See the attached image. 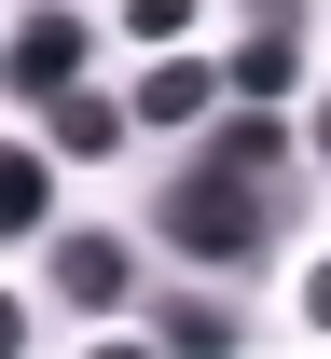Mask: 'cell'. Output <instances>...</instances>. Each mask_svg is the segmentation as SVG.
<instances>
[{"instance_id":"6da1fadb","label":"cell","mask_w":331,"mask_h":359,"mask_svg":"<svg viewBox=\"0 0 331 359\" xmlns=\"http://www.w3.org/2000/svg\"><path fill=\"white\" fill-rule=\"evenodd\" d=\"M152 222H166V249H193V263H262V235H276V194H262V180L248 166H221V152H207V166H180L166 180V208H152Z\"/></svg>"},{"instance_id":"7a4b0ae2","label":"cell","mask_w":331,"mask_h":359,"mask_svg":"<svg viewBox=\"0 0 331 359\" xmlns=\"http://www.w3.org/2000/svg\"><path fill=\"white\" fill-rule=\"evenodd\" d=\"M0 83L14 97H55V83H83V14H28V28H14V42H0Z\"/></svg>"},{"instance_id":"3957f363","label":"cell","mask_w":331,"mask_h":359,"mask_svg":"<svg viewBox=\"0 0 331 359\" xmlns=\"http://www.w3.org/2000/svg\"><path fill=\"white\" fill-rule=\"evenodd\" d=\"M55 290H69V304H97V318H125V304H139L125 235H55Z\"/></svg>"},{"instance_id":"277c9868","label":"cell","mask_w":331,"mask_h":359,"mask_svg":"<svg viewBox=\"0 0 331 359\" xmlns=\"http://www.w3.org/2000/svg\"><path fill=\"white\" fill-rule=\"evenodd\" d=\"M207 97H221V69H207V55H152L125 111H139V125H207Z\"/></svg>"},{"instance_id":"5b68a950","label":"cell","mask_w":331,"mask_h":359,"mask_svg":"<svg viewBox=\"0 0 331 359\" xmlns=\"http://www.w3.org/2000/svg\"><path fill=\"white\" fill-rule=\"evenodd\" d=\"M290 83H304V28H248V42L221 55V97H262V111H276Z\"/></svg>"},{"instance_id":"8992f818","label":"cell","mask_w":331,"mask_h":359,"mask_svg":"<svg viewBox=\"0 0 331 359\" xmlns=\"http://www.w3.org/2000/svg\"><path fill=\"white\" fill-rule=\"evenodd\" d=\"M139 332L166 359H235V304H207V290H180V304H139Z\"/></svg>"},{"instance_id":"52a82bcc","label":"cell","mask_w":331,"mask_h":359,"mask_svg":"<svg viewBox=\"0 0 331 359\" xmlns=\"http://www.w3.org/2000/svg\"><path fill=\"white\" fill-rule=\"evenodd\" d=\"M42 111H55V152H69V166H111V152H125V125H139V111H111V97H83V83H55Z\"/></svg>"},{"instance_id":"ba28073f","label":"cell","mask_w":331,"mask_h":359,"mask_svg":"<svg viewBox=\"0 0 331 359\" xmlns=\"http://www.w3.org/2000/svg\"><path fill=\"white\" fill-rule=\"evenodd\" d=\"M42 222H55V166L0 138V249H14V235H42Z\"/></svg>"},{"instance_id":"9c48e42d","label":"cell","mask_w":331,"mask_h":359,"mask_svg":"<svg viewBox=\"0 0 331 359\" xmlns=\"http://www.w3.org/2000/svg\"><path fill=\"white\" fill-rule=\"evenodd\" d=\"M221 166H248V180H276V166H290V138H276V111H262V97H235V125H221Z\"/></svg>"},{"instance_id":"30bf717a","label":"cell","mask_w":331,"mask_h":359,"mask_svg":"<svg viewBox=\"0 0 331 359\" xmlns=\"http://www.w3.org/2000/svg\"><path fill=\"white\" fill-rule=\"evenodd\" d=\"M125 28H139V42H180V28H193V0H125Z\"/></svg>"},{"instance_id":"8fae6325","label":"cell","mask_w":331,"mask_h":359,"mask_svg":"<svg viewBox=\"0 0 331 359\" xmlns=\"http://www.w3.org/2000/svg\"><path fill=\"white\" fill-rule=\"evenodd\" d=\"M304 332H318V346H331V263L304 276Z\"/></svg>"},{"instance_id":"7c38bea8","label":"cell","mask_w":331,"mask_h":359,"mask_svg":"<svg viewBox=\"0 0 331 359\" xmlns=\"http://www.w3.org/2000/svg\"><path fill=\"white\" fill-rule=\"evenodd\" d=\"M248 28H304V0H248Z\"/></svg>"},{"instance_id":"4fadbf2b","label":"cell","mask_w":331,"mask_h":359,"mask_svg":"<svg viewBox=\"0 0 331 359\" xmlns=\"http://www.w3.org/2000/svg\"><path fill=\"white\" fill-rule=\"evenodd\" d=\"M14 346H28V304H0V359H14Z\"/></svg>"},{"instance_id":"5bb4252c","label":"cell","mask_w":331,"mask_h":359,"mask_svg":"<svg viewBox=\"0 0 331 359\" xmlns=\"http://www.w3.org/2000/svg\"><path fill=\"white\" fill-rule=\"evenodd\" d=\"M318 166H331V97H318Z\"/></svg>"}]
</instances>
